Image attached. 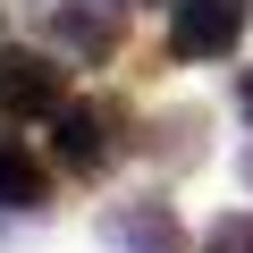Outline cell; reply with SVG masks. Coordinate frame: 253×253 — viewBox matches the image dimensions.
<instances>
[{
    "mask_svg": "<svg viewBox=\"0 0 253 253\" xmlns=\"http://www.w3.org/2000/svg\"><path fill=\"white\" fill-rule=\"evenodd\" d=\"M42 194H51V177L34 169V152L0 135V211H42Z\"/></svg>",
    "mask_w": 253,
    "mask_h": 253,
    "instance_id": "6",
    "label": "cell"
},
{
    "mask_svg": "<svg viewBox=\"0 0 253 253\" xmlns=\"http://www.w3.org/2000/svg\"><path fill=\"white\" fill-rule=\"evenodd\" d=\"M101 245L110 253H186V228H177L169 203L135 194V203H110L101 211Z\"/></svg>",
    "mask_w": 253,
    "mask_h": 253,
    "instance_id": "5",
    "label": "cell"
},
{
    "mask_svg": "<svg viewBox=\"0 0 253 253\" xmlns=\"http://www.w3.org/2000/svg\"><path fill=\"white\" fill-rule=\"evenodd\" d=\"M118 26H126V0H42V34L84 68H101L118 51Z\"/></svg>",
    "mask_w": 253,
    "mask_h": 253,
    "instance_id": "2",
    "label": "cell"
},
{
    "mask_svg": "<svg viewBox=\"0 0 253 253\" xmlns=\"http://www.w3.org/2000/svg\"><path fill=\"white\" fill-rule=\"evenodd\" d=\"M253 26V0H177V26H169V51L177 59H228Z\"/></svg>",
    "mask_w": 253,
    "mask_h": 253,
    "instance_id": "3",
    "label": "cell"
},
{
    "mask_svg": "<svg viewBox=\"0 0 253 253\" xmlns=\"http://www.w3.org/2000/svg\"><path fill=\"white\" fill-rule=\"evenodd\" d=\"M245 177H253V152H245Z\"/></svg>",
    "mask_w": 253,
    "mask_h": 253,
    "instance_id": "9",
    "label": "cell"
},
{
    "mask_svg": "<svg viewBox=\"0 0 253 253\" xmlns=\"http://www.w3.org/2000/svg\"><path fill=\"white\" fill-rule=\"evenodd\" d=\"M118 126H126V110L118 101H59L51 110V144H59V169H76V177H101L110 161H118Z\"/></svg>",
    "mask_w": 253,
    "mask_h": 253,
    "instance_id": "1",
    "label": "cell"
},
{
    "mask_svg": "<svg viewBox=\"0 0 253 253\" xmlns=\"http://www.w3.org/2000/svg\"><path fill=\"white\" fill-rule=\"evenodd\" d=\"M126 9H135V0H126Z\"/></svg>",
    "mask_w": 253,
    "mask_h": 253,
    "instance_id": "10",
    "label": "cell"
},
{
    "mask_svg": "<svg viewBox=\"0 0 253 253\" xmlns=\"http://www.w3.org/2000/svg\"><path fill=\"white\" fill-rule=\"evenodd\" d=\"M236 101H245V118H253V68H245V76H236Z\"/></svg>",
    "mask_w": 253,
    "mask_h": 253,
    "instance_id": "8",
    "label": "cell"
},
{
    "mask_svg": "<svg viewBox=\"0 0 253 253\" xmlns=\"http://www.w3.org/2000/svg\"><path fill=\"white\" fill-rule=\"evenodd\" d=\"M203 253H253V211H228L203 228Z\"/></svg>",
    "mask_w": 253,
    "mask_h": 253,
    "instance_id": "7",
    "label": "cell"
},
{
    "mask_svg": "<svg viewBox=\"0 0 253 253\" xmlns=\"http://www.w3.org/2000/svg\"><path fill=\"white\" fill-rule=\"evenodd\" d=\"M68 101V68L42 51H0V110L9 118H51Z\"/></svg>",
    "mask_w": 253,
    "mask_h": 253,
    "instance_id": "4",
    "label": "cell"
}]
</instances>
